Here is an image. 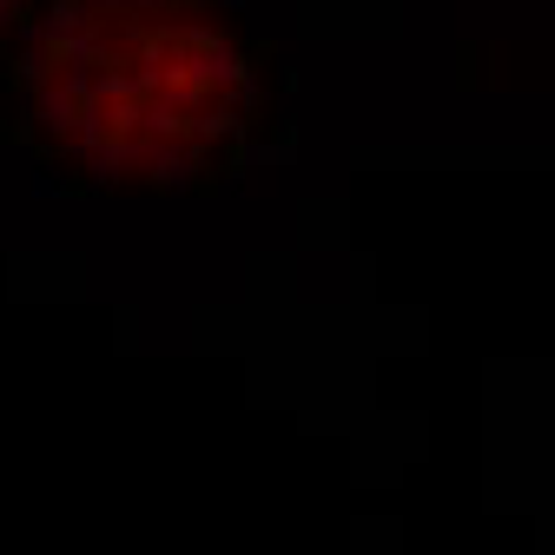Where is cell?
I'll use <instances>...</instances> for the list:
<instances>
[{
    "mask_svg": "<svg viewBox=\"0 0 555 555\" xmlns=\"http://www.w3.org/2000/svg\"><path fill=\"white\" fill-rule=\"evenodd\" d=\"M27 8H34V0H0V53H8V40L21 34V21H27Z\"/></svg>",
    "mask_w": 555,
    "mask_h": 555,
    "instance_id": "7a4b0ae2",
    "label": "cell"
},
{
    "mask_svg": "<svg viewBox=\"0 0 555 555\" xmlns=\"http://www.w3.org/2000/svg\"><path fill=\"white\" fill-rule=\"evenodd\" d=\"M271 113V47L225 0H34L0 53V139L60 192L205 198Z\"/></svg>",
    "mask_w": 555,
    "mask_h": 555,
    "instance_id": "6da1fadb",
    "label": "cell"
}]
</instances>
